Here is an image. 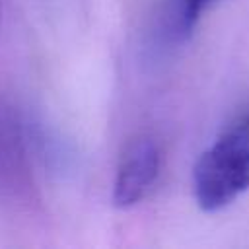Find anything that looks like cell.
<instances>
[{
  "label": "cell",
  "mask_w": 249,
  "mask_h": 249,
  "mask_svg": "<svg viewBox=\"0 0 249 249\" xmlns=\"http://www.w3.org/2000/svg\"><path fill=\"white\" fill-rule=\"evenodd\" d=\"M249 191V111L231 121L200 154L193 193L204 212H218Z\"/></svg>",
  "instance_id": "cell-1"
},
{
  "label": "cell",
  "mask_w": 249,
  "mask_h": 249,
  "mask_svg": "<svg viewBox=\"0 0 249 249\" xmlns=\"http://www.w3.org/2000/svg\"><path fill=\"white\" fill-rule=\"evenodd\" d=\"M161 169V152L154 138L140 136L132 140L121 156L115 187H113V202L119 208H130L138 204L158 181Z\"/></svg>",
  "instance_id": "cell-2"
},
{
  "label": "cell",
  "mask_w": 249,
  "mask_h": 249,
  "mask_svg": "<svg viewBox=\"0 0 249 249\" xmlns=\"http://www.w3.org/2000/svg\"><path fill=\"white\" fill-rule=\"evenodd\" d=\"M27 161L18 117L0 101V187L16 191L25 187Z\"/></svg>",
  "instance_id": "cell-3"
},
{
  "label": "cell",
  "mask_w": 249,
  "mask_h": 249,
  "mask_svg": "<svg viewBox=\"0 0 249 249\" xmlns=\"http://www.w3.org/2000/svg\"><path fill=\"white\" fill-rule=\"evenodd\" d=\"M218 0H167V33L175 41L187 39L200 16Z\"/></svg>",
  "instance_id": "cell-4"
}]
</instances>
